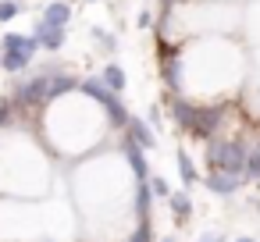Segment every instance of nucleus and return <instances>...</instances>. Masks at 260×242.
<instances>
[{"label": "nucleus", "instance_id": "obj_1", "mask_svg": "<svg viewBox=\"0 0 260 242\" xmlns=\"http://www.w3.org/2000/svg\"><path fill=\"white\" fill-rule=\"evenodd\" d=\"M36 50H40L36 36L8 32L4 40H0V68H4L8 75H15V72H25V68H29V61L36 57Z\"/></svg>", "mask_w": 260, "mask_h": 242}, {"label": "nucleus", "instance_id": "obj_2", "mask_svg": "<svg viewBox=\"0 0 260 242\" xmlns=\"http://www.w3.org/2000/svg\"><path fill=\"white\" fill-rule=\"evenodd\" d=\"M246 146L239 143V139H207V164L210 167H217V171H228V175H239L242 178V171H246Z\"/></svg>", "mask_w": 260, "mask_h": 242}, {"label": "nucleus", "instance_id": "obj_3", "mask_svg": "<svg viewBox=\"0 0 260 242\" xmlns=\"http://www.w3.org/2000/svg\"><path fill=\"white\" fill-rule=\"evenodd\" d=\"M75 89H82L89 100H96V103L107 111V118H111V125H114V128H125V121H128V111H125V103L118 100V93H111V89L100 82V75H96V79H82Z\"/></svg>", "mask_w": 260, "mask_h": 242}, {"label": "nucleus", "instance_id": "obj_4", "mask_svg": "<svg viewBox=\"0 0 260 242\" xmlns=\"http://www.w3.org/2000/svg\"><path fill=\"white\" fill-rule=\"evenodd\" d=\"M47 75L50 72H40L29 82H22L15 89V103L11 107H40V103H47Z\"/></svg>", "mask_w": 260, "mask_h": 242}, {"label": "nucleus", "instance_id": "obj_5", "mask_svg": "<svg viewBox=\"0 0 260 242\" xmlns=\"http://www.w3.org/2000/svg\"><path fill=\"white\" fill-rule=\"evenodd\" d=\"M221 114H224V103H196V118H192V135L200 139H210L221 125Z\"/></svg>", "mask_w": 260, "mask_h": 242}, {"label": "nucleus", "instance_id": "obj_6", "mask_svg": "<svg viewBox=\"0 0 260 242\" xmlns=\"http://www.w3.org/2000/svg\"><path fill=\"white\" fill-rule=\"evenodd\" d=\"M207 189L217 192V196H232V192L239 189V175H228V171L210 167V171H207Z\"/></svg>", "mask_w": 260, "mask_h": 242}, {"label": "nucleus", "instance_id": "obj_7", "mask_svg": "<svg viewBox=\"0 0 260 242\" xmlns=\"http://www.w3.org/2000/svg\"><path fill=\"white\" fill-rule=\"evenodd\" d=\"M75 86H79V79H75V75L50 72V75H47V103H50V100H57V96H64V93H72Z\"/></svg>", "mask_w": 260, "mask_h": 242}, {"label": "nucleus", "instance_id": "obj_8", "mask_svg": "<svg viewBox=\"0 0 260 242\" xmlns=\"http://www.w3.org/2000/svg\"><path fill=\"white\" fill-rule=\"evenodd\" d=\"M68 18H72V8L64 4V0H54V4H47V11H43L40 25H47V29H64V25H68Z\"/></svg>", "mask_w": 260, "mask_h": 242}, {"label": "nucleus", "instance_id": "obj_9", "mask_svg": "<svg viewBox=\"0 0 260 242\" xmlns=\"http://www.w3.org/2000/svg\"><path fill=\"white\" fill-rule=\"evenodd\" d=\"M125 128H128V139H136L143 150H150V146H157V135L150 132V125L143 121V118H132L128 114V121H125Z\"/></svg>", "mask_w": 260, "mask_h": 242}, {"label": "nucleus", "instance_id": "obj_10", "mask_svg": "<svg viewBox=\"0 0 260 242\" xmlns=\"http://www.w3.org/2000/svg\"><path fill=\"white\" fill-rule=\"evenodd\" d=\"M32 36H36V43H40L43 50H50V54L64 47V29H47V25L36 22V32H32Z\"/></svg>", "mask_w": 260, "mask_h": 242}, {"label": "nucleus", "instance_id": "obj_11", "mask_svg": "<svg viewBox=\"0 0 260 242\" xmlns=\"http://www.w3.org/2000/svg\"><path fill=\"white\" fill-rule=\"evenodd\" d=\"M125 160H128L132 175L143 182V178H146V157H143V146H139L136 139H125Z\"/></svg>", "mask_w": 260, "mask_h": 242}, {"label": "nucleus", "instance_id": "obj_12", "mask_svg": "<svg viewBox=\"0 0 260 242\" xmlns=\"http://www.w3.org/2000/svg\"><path fill=\"white\" fill-rule=\"evenodd\" d=\"M171 118L178 121V128L189 132V128H192V118H196V103H189V100H182V96L171 100Z\"/></svg>", "mask_w": 260, "mask_h": 242}, {"label": "nucleus", "instance_id": "obj_13", "mask_svg": "<svg viewBox=\"0 0 260 242\" xmlns=\"http://www.w3.org/2000/svg\"><path fill=\"white\" fill-rule=\"evenodd\" d=\"M164 82H168V89L171 93H178L182 89V57H164Z\"/></svg>", "mask_w": 260, "mask_h": 242}, {"label": "nucleus", "instance_id": "obj_14", "mask_svg": "<svg viewBox=\"0 0 260 242\" xmlns=\"http://www.w3.org/2000/svg\"><path fill=\"white\" fill-rule=\"evenodd\" d=\"M100 82H104L111 93H121V89H125V72H121L118 64H107V68L100 72Z\"/></svg>", "mask_w": 260, "mask_h": 242}, {"label": "nucleus", "instance_id": "obj_15", "mask_svg": "<svg viewBox=\"0 0 260 242\" xmlns=\"http://www.w3.org/2000/svg\"><path fill=\"white\" fill-rule=\"evenodd\" d=\"M168 199H171V210H175L178 221H185V217L192 214V199H189L185 192H168Z\"/></svg>", "mask_w": 260, "mask_h": 242}, {"label": "nucleus", "instance_id": "obj_16", "mask_svg": "<svg viewBox=\"0 0 260 242\" xmlns=\"http://www.w3.org/2000/svg\"><path fill=\"white\" fill-rule=\"evenodd\" d=\"M178 175H182V182H185V185H192V182L200 178V175H196V167H192V160H189L185 153H178Z\"/></svg>", "mask_w": 260, "mask_h": 242}, {"label": "nucleus", "instance_id": "obj_17", "mask_svg": "<svg viewBox=\"0 0 260 242\" xmlns=\"http://www.w3.org/2000/svg\"><path fill=\"white\" fill-rule=\"evenodd\" d=\"M22 15V4L18 0H0V22H11V18H18Z\"/></svg>", "mask_w": 260, "mask_h": 242}, {"label": "nucleus", "instance_id": "obj_18", "mask_svg": "<svg viewBox=\"0 0 260 242\" xmlns=\"http://www.w3.org/2000/svg\"><path fill=\"white\" fill-rule=\"evenodd\" d=\"M150 185H139V192H136V210H139V217L146 221V210H150Z\"/></svg>", "mask_w": 260, "mask_h": 242}, {"label": "nucleus", "instance_id": "obj_19", "mask_svg": "<svg viewBox=\"0 0 260 242\" xmlns=\"http://www.w3.org/2000/svg\"><path fill=\"white\" fill-rule=\"evenodd\" d=\"M242 175H249V178H260V146L246 153V171H242Z\"/></svg>", "mask_w": 260, "mask_h": 242}, {"label": "nucleus", "instance_id": "obj_20", "mask_svg": "<svg viewBox=\"0 0 260 242\" xmlns=\"http://www.w3.org/2000/svg\"><path fill=\"white\" fill-rule=\"evenodd\" d=\"M128 242H153V235H150V224L143 221V224L132 231V238H128Z\"/></svg>", "mask_w": 260, "mask_h": 242}, {"label": "nucleus", "instance_id": "obj_21", "mask_svg": "<svg viewBox=\"0 0 260 242\" xmlns=\"http://www.w3.org/2000/svg\"><path fill=\"white\" fill-rule=\"evenodd\" d=\"M150 192H153V196H168V192H171V189H168V182H164V178H160V175H157V178H153V182H150Z\"/></svg>", "mask_w": 260, "mask_h": 242}, {"label": "nucleus", "instance_id": "obj_22", "mask_svg": "<svg viewBox=\"0 0 260 242\" xmlns=\"http://www.w3.org/2000/svg\"><path fill=\"white\" fill-rule=\"evenodd\" d=\"M93 36H96V40H100L107 50H114V36H111V32H104V29H93Z\"/></svg>", "mask_w": 260, "mask_h": 242}, {"label": "nucleus", "instance_id": "obj_23", "mask_svg": "<svg viewBox=\"0 0 260 242\" xmlns=\"http://www.w3.org/2000/svg\"><path fill=\"white\" fill-rule=\"evenodd\" d=\"M150 25H153V18H150V11H143L139 15V29H150Z\"/></svg>", "mask_w": 260, "mask_h": 242}, {"label": "nucleus", "instance_id": "obj_24", "mask_svg": "<svg viewBox=\"0 0 260 242\" xmlns=\"http://www.w3.org/2000/svg\"><path fill=\"white\" fill-rule=\"evenodd\" d=\"M200 242H224L221 235H207V238H200Z\"/></svg>", "mask_w": 260, "mask_h": 242}, {"label": "nucleus", "instance_id": "obj_25", "mask_svg": "<svg viewBox=\"0 0 260 242\" xmlns=\"http://www.w3.org/2000/svg\"><path fill=\"white\" fill-rule=\"evenodd\" d=\"M235 242H253V238H235Z\"/></svg>", "mask_w": 260, "mask_h": 242}, {"label": "nucleus", "instance_id": "obj_26", "mask_svg": "<svg viewBox=\"0 0 260 242\" xmlns=\"http://www.w3.org/2000/svg\"><path fill=\"white\" fill-rule=\"evenodd\" d=\"M160 242H175V238H160Z\"/></svg>", "mask_w": 260, "mask_h": 242}]
</instances>
